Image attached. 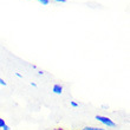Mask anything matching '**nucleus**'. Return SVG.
Listing matches in <instances>:
<instances>
[{
	"label": "nucleus",
	"mask_w": 130,
	"mask_h": 130,
	"mask_svg": "<svg viewBox=\"0 0 130 130\" xmlns=\"http://www.w3.org/2000/svg\"><path fill=\"white\" fill-rule=\"evenodd\" d=\"M95 118H96L97 121H98L99 123H102L104 127H106V128H115L116 127V123L113 122L110 117H108V116H103V115H96L95 116Z\"/></svg>",
	"instance_id": "f257e3e1"
},
{
	"label": "nucleus",
	"mask_w": 130,
	"mask_h": 130,
	"mask_svg": "<svg viewBox=\"0 0 130 130\" xmlns=\"http://www.w3.org/2000/svg\"><path fill=\"white\" fill-rule=\"evenodd\" d=\"M52 92L56 93V95H62L63 93V85L60 84H55L52 86Z\"/></svg>",
	"instance_id": "f03ea898"
},
{
	"label": "nucleus",
	"mask_w": 130,
	"mask_h": 130,
	"mask_svg": "<svg viewBox=\"0 0 130 130\" xmlns=\"http://www.w3.org/2000/svg\"><path fill=\"white\" fill-rule=\"evenodd\" d=\"M82 130H106V129L99 128V127H85V128H83Z\"/></svg>",
	"instance_id": "7ed1b4c3"
},
{
	"label": "nucleus",
	"mask_w": 130,
	"mask_h": 130,
	"mask_svg": "<svg viewBox=\"0 0 130 130\" xmlns=\"http://www.w3.org/2000/svg\"><path fill=\"white\" fill-rule=\"evenodd\" d=\"M6 124V122H5V120H4L3 117H0V130L3 129V127Z\"/></svg>",
	"instance_id": "20e7f679"
},
{
	"label": "nucleus",
	"mask_w": 130,
	"mask_h": 130,
	"mask_svg": "<svg viewBox=\"0 0 130 130\" xmlns=\"http://www.w3.org/2000/svg\"><path fill=\"white\" fill-rule=\"evenodd\" d=\"M70 105H71L72 108H78L79 104L77 102H75V101H71V102H70Z\"/></svg>",
	"instance_id": "39448f33"
},
{
	"label": "nucleus",
	"mask_w": 130,
	"mask_h": 130,
	"mask_svg": "<svg viewBox=\"0 0 130 130\" xmlns=\"http://www.w3.org/2000/svg\"><path fill=\"white\" fill-rule=\"evenodd\" d=\"M39 3H41L43 5H48V3H50V0H38Z\"/></svg>",
	"instance_id": "423d86ee"
},
{
	"label": "nucleus",
	"mask_w": 130,
	"mask_h": 130,
	"mask_svg": "<svg viewBox=\"0 0 130 130\" xmlns=\"http://www.w3.org/2000/svg\"><path fill=\"white\" fill-rule=\"evenodd\" d=\"M0 85H3V86H6L7 85V83L5 82V80L1 78V77H0Z\"/></svg>",
	"instance_id": "0eeeda50"
},
{
	"label": "nucleus",
	"mask_w": 130,
	"mask_h": 130,
	"mask_svg": "<svg viewBox=\"0 0 130 130\" xmlns=\"http://www.w3.org/2000/svg\"><path fill=\"white\" fill-rule=\"evenodd\" d=\"M1 130H11V128H10V125H7V124H5L3 127V129Z\"/></svg>",
	"instance_id": "6e6552de"
},
{
	"label": "nucleus",
	"mask_w": 130,
	"mask_h": 130,
	"mask_svg": "<svg viewBox=\"0 0 130 130\" xmlns=\"http://www.w3.org/2000/svg\"><path fill=\"white\" fill-rule=\"evenodd\" d=\"M15 76H17V77H19V78H23V75H21V73H19V72H17V73H15Z\"/></svg>",
	"instance_id": "1a4fd4ad"
},
{
	"label": "nucleus",
	"mask_w": 130,
	"mask_h": 130,
	"mask_svg": "<svg viewBox=\"0 0 130 130\" xmlns=\"http://www.w3.org/2000/svg\"><path fill=\"white\" fill-rule=\"evenodd\" d=\"M57 3H66V0H55Z\"/></svg>",
	"instance_id": "9d476101"
},
{
	"label": "nucleus",
	"mask_w": 130,
	"mask_h": 130,
	"mask_svg": "<svg viewBox=\"0 0 130 130\" xmlns=\"http://www.w3.org/2000/svg\"><path fill=\"white\" fill-rule=\"evenodd\" d=\"M38 75H40V76H43V75H44V72H43V71H38Z\"/></svg>",
	"instance_id": "9b49d317"
},
{
	"label": "nucleus",
	"mask_w": 130,
	"mask_h": 130,
	"mask_svg": "<svg viewBox=\"0 0 130 130\" xmlns=\"http://www.w3.org/2000/svg\"><path fill=\"white\" fill-rule=\"evenodd\" d=\"M31 85H32V86H34V88H36V86H37V84H36V83H33V82H31Z\"/></svg>",
	"instance_id": "f8f14e48"
},
{
	"label": "nucleus",
	"mask_w": 130,
	"mask_h": 130,
	"mask_svg": "<svg viewBox=\"0 0 130 130\" xmlns=\"http://www.w3.org/2000/svg\"><path fill=\"white\" fill-rule=\"evenodd\" d=\"M57 130H63V129H57Z\"/></svg>",
	"instance_id": "ddd939ff"
}]
</instances>
